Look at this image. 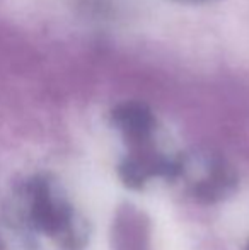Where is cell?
I'll return each mask as SVG.
<instances>
[{
  "label": "cell",
  "instance_id": "1",
  "mask_svg": "<svg viewBox=\"0 0 249 250\" xmlns=\"http://www.w3.org/2000/svg\"><path fill=\"white\" fill-rule=\"evenodd\" d=\"M0 250H5L3 249V244H2V238H0Z\"/></svg>",
  "mask_w": 249,
  "mask_h": 250
}]
</instances>
